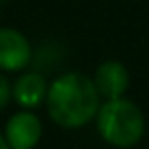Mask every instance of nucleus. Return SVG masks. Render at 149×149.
Listing matches in <instances>:
<instances>
[{
  "instance_id": "f257e3e1",
  "label": "nucleus",
  "mask_w": 149,
  "mask_h": 149,
  "mask_svg": "<svg viewBox=\"0 0 149 149\" xmlns=\"http://www.w3.org/2000/svg\"><path fill=\"white\" fill-rule=\"evenodd\" d=\"M47 112L65 129H80L96 118L100 110V94L92 78L70 72L53 80L47 90Z\"/></svg>"
},
{
  "instance_id": "f03ea898",
  "label": "nucleus",
  "mask_w": 149,
  "mask_h": 149,
  "mask_svg": "<svg viewBox=\"0 0 149 149\" xmlns=\"http://www.w3.org/2000/svg\"><path fill=\"white\" fill-rule=\"evenodd\" d=\"M96 127L106 143L127 149L141 141L145 133V116L141 108L127 98L106 100L96 114Z\"/></svg>"
},
{
  "instance_id": "7ed1b4c3",
  "label": "nucleus",
  "mask_w": 149,
  "mask_h": 149,
  "mask_svg": "<svg viewBox=\"0 0 149 149\" xmlns=\"http://www.w3.org/2000/svg\"><path fill=\"white\" fill-rule=\"evenodd\" d=\"M41 133H43V127H41V120L37 118V114L23 110L8 118L4 139L10 149H33L39 143Z\"/></svg>"
},
{
  "instance_id": "20e7f679",
  "label": "nucleus",
  "mask_w": 149,
  "mask_h": 149,
  "mask_svg": "<svg viewBox=\"0 0 149 149\" xmlns=\"http://www.w3.org/2000/svg\"><path fill=\"white\" fill-rule=\"evenodd\" d=\"M31 59V45L29 39L10 27L0 29V70L19 72L29 65Z\"/></svg>"
},
{
  "instance_id": "39448f33",
  "label": "nucleus",
  "mask_w": 149,
  "mask_h": 149,
  "mask_svg": "<svg viewBox=\"0 0 149 149\" xmlns=\"http://www.w3.org/2000/svg\"><path fill=\"white\" fill-rule=\"evenodd\" d=\"M92 82H94V86H96V90L102 98L118 100V98H123V94L129 88V72L120 61L108 59V61H102L96 68V74H94Z\"/></svg>"
},
{
  "instance_id": "423d86ee",
  "label": "nucleus",
  "mask_w": 149,
  "mask_h": 149,
  "mask_svg": "<svg viewBox=\"0 0 149 149\" xmlns=\"http://www.w3.org/2000/svg\"><path fill=\"white\" fill-rule=\"evenodd\" d=\"M47 90L49 88L45 84V78L35 74V72H31V74H23L15 82L13 98L23 108H35V106H39L47 98Z\"/></svg>"
},
{
  "instance_id": "0eeeda50",
  "label": "nucleus",
  "mask_w": 149,
  "mask_h": 149,
  "mask_svg": "<svg viewBox=\"0 0 149 149\" xmlns=\"http://www.w3.org/2000/svg\"><path fill=\"white\" fill-rule=\"evenodd\" d=\"M10 94H13V90H10V84H8V80L0 74V110H2L6 104H8V100H10Z\"/></svg>"
},
{
  "instance_id": "6e6552de",
  "label": "nucleus",
  "mask_w": 149,
  "mask_h": 149,
  "mask_svg": "<svg viewBox=\"0 0 149 149\" xmlns=\"http://www.w3.org/2000/svg\"><path fill=\"white\" fill-rule=\"evenodd\" d=\"M0 149H10L8 143H6V139H4V135H0Z\"/></svg>"
}]
</instances>
